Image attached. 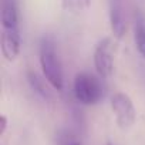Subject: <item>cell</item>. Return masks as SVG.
Here are the masks:
<instances>
[{
    "instance_id": "cell-1",
    "label": "cell",
    "mask_w": 145,
    "mask_h": 145,
    "mask_svg": "<svg viewBox=\"0 0 145 145\" xmlns=\"http://www.w3.org/2000/svg\"><path fill=\"white\" fill-rule=\"evenodd\" d=\"M40 67L43 71V76L46 80L50 83L53 90L56 91H63L64 88V76H63V65L61 60L57 51L56 40L53 36L46 34L43 36L40 41Z\"/></svg>"
},
{
    "instance_id": "cell-2",
    "label": "cell",
    "mask_w": 145,
    "mask_h": 145,
    "mask_svg": "<svg viewBox=\"0 0 145 145\" xmlns=\"http://www.w3.org/2000/svg\"><path fill=\"white\" fill-rule=\"evenodd\" d=\"M74 98L81 105H95L104 97V87L101 81L90 72H78L72 83Z\"/></svg>"
},
{
    "instance_id": "cell-3",
    "label": "cell",
    "mask_w": 145,
    "mask_h": 145,
    "mask_svg": "<svg viewBox=\"0 0 145 145\" xmlns=\"http://www.w3.org/2000/svg\"><path fill=\"white\" fill-rule=\"evenodd\" d=\"M111 110L115 117L117 125L122 131H128L137 121V110L132 100L125 93H115L111 97Z\"/></svg>"
},
{
    "instance_id": "cell-4",
    "label": "cell",
    "mask_w": 145,
    "mask_h": 145,
    "mask_svg": "<svg viewBox=\"0 0 145 145\" xmlns=\"http://www.w3.org/2000/svg\"><path fill=\"white\" fill-rule=\"evenodd\" d=\"M114 50L111 37L103 39L94 48V67L101 78H110L114 72Z\"/></svg>"
},
{
    "instance_id": "cell-5",
    "label": "cell",
    "mask_w": 145,
    "mask_h": 145,
    "mask_svg": "<svg viewBox=\"0 0 145 145\" xmlns=\"http://www.w3.org/2000/svg\"><path fill=\"white\" fill-rule=\"evenodd\" d=\"M84 120L81 112H74L72 125L60 128L56 134V145H86Z\"/></svg>"
},
{
    "instance_id": "cell-6",
    "label": "cell",
    "mask_w": 145,
    "mask_h": 145,
    "mask_svg": "<svg viewBox=\"0 0 145 145\" xmlns=\"http://www.w3.org/2000/svg\"><path fill=\"white\" fill-rule=\"evenodd\" d=\"M22 46L20 29H2L0 33V48L7 61H14L19 57Z\"/></svg>"
},
{
    "instance_id": "cell-7",
    "label": "cell",
    "mask_w": 145,
    "mask_h": 145,
    "mask_svg": "<svg viewBox=\"0 0 145 145\" xmlns=\"http://www.w3.org/2000/svg\"><path fill=\"white\" fill-rule=\"evenodd\" d=\"M27 83H29L31 91L40 100H43L48 105H53L54 104V95H53V91L50 90L51 86L46 80L44 76H40L37 71H34V70L30 68V70H27Z\"/></svg>"
},
{
    "instance_id": "cell-8",
    "label": "cell",
    "mask_w": 145,
    "mask_h": 145,
    "mask_svg": "<svg viewBox=\"0 0 145 145\" xmlns=\"http://www.w3.org/2000/svg\"><path fill=\"white\" fill-rule=\"evenodd\" d=\"M110 26L114 39L121 40L127 31V17L121 0H110Z\"/></svg>"
},
{
    "instance_id": "cell-9",
    "label": "cell",
    "mask_w": 145,
    "mask_h": 145,
    "mask_svg": "<svg viewBox=\"0 0 145 145\" xmlns=\"http://www.w3.org/2000/svg\"><path fill=\"white\" fill-rule=\"evenodd\" d=\"M134 43L141 54L142 58H145V12L141 9H135L134 13Z\"/></svg>"
},
{
    "instance_id": "cell-10",
    "label": "cell",
    "mask_w": 145,
    "mask_h": 145,
    "mask_svg": "<svg viewBox=\"0 0 145 145\" xmlns=\"http://www.w3.org/2000/svg\"><path fill=\"white\" fill-rule=\"evenodd\" d=\"M60 5L67 13L78 14L90 9L91 0H60Z\"/></svg>"
},
{
    "instance_id": "cell-11",
    "label": "cell",
    "mask_w": 145,
    "mask_h": 145,
    "mask_svg": "<svg viewBox=\"0 0 145 145\" xmlns=\"http://www.w3.org/2000/svg\"><path fill=\"white\" fill-rule=\"evenodd\" d=\"M6 127H7V118L5 115H2V128H0V134H3L6 131Z\"/></svg>"
},
{
    "instance_id": "cell-12",
    "label": "cell",
    "mask_w": 145,
    "mask_h": 145,
    "mask_svg": "<svg viewBox=\"0 0 145 145\" xmlns=\"http://www.w3.org/2000/svg\"><path fill=\"white\" fill-rule=\"evenodd\" d=\"M107 145H114V144H111V142H108V144H107Z\"/></svg>"
}]
</instances>
